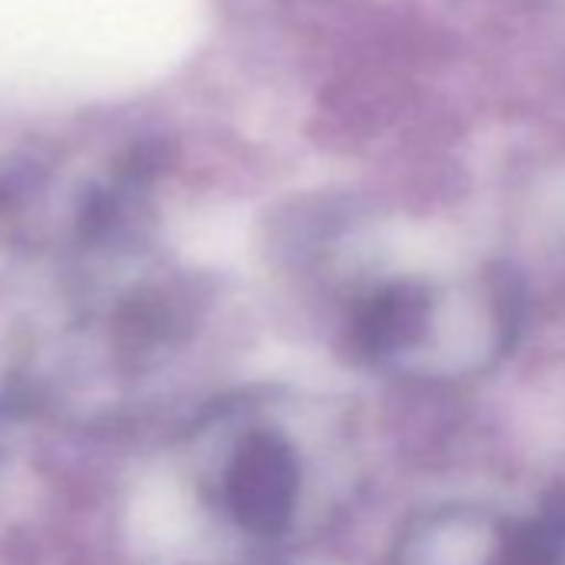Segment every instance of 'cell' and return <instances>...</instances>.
Returning a JSON list of instances; mask_svg holds the SVG:
<instances>
[{
    "label": "cell",
    "instance_id": "6da1fadb",
    "mask_svg": "<svg viewBox=\"0 0 565 565\" xmlns=\"http://www.w3.org/2000/svg\"><path fill=\"white\" fill-rule=\"evenodd\" d=\"M223 495L230 515L253 535L287 532L300 499V459L276 433H253L230 459Z\"/></svg>",
    "mask_w": 565,
    "mask_h": 565
},
{
    "label": "cell",
    "instance_id": "7a4b0ae2",
    "mask_svg": "<svg viewBox=\"0 0 565 565\" xmlns=\"http://www.w3.org/2000/svg\"><path fill=\"white\" fill-rule=\"evenodd\" d=\"M433 320V297L423 282L396 279L370 294L353 320V340L370 360H396L416 350Z\"/></svg>",
    "mask_w": 565,
    "mask_h": 565
},
{
    "label": "cell",
    "instance_id": "3957f363",
    "mask_svg": "<svg viewBox=\"0 0 565 565\" xmlns=\"http://www.w3.org/2000/svg\"><path fill=\"white\" fill-rule=\"evenodd\" d=\"M565 539L545 522H522L502 529L486 565H565Z\"/></svg>",
    "mask_w": 565,
    "mask_h": 565
},
{
    "label": "cell",
    "instance_id": "277c9868",
    "mask_svg": "<svg viewBox=\"0 0 565 565\" xmlns=\"http://www.w3.org/2000/svg\"><path fill=\"white\" fill-rule=\"evenodd\" d=\"M552 532H558L562 539H565V492H558L552 502H548V509H545V519H542Z\"/></svg>",
    "mask_w": 565,
    "mask_h": 565
}]
</instances>
